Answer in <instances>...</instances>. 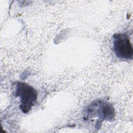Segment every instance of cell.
<instances>
[{"label": "cell", "mask_w": 133, "mask_h": 133, "mask_svg": "<svg viewBox=\"0 0 133 133\" xmlns=\"http://www.w3.org/2000/svg\"><path fill=\"white\" fill-rule=\"evenodd\" d=\"M113 50L115 55L124 60H131L133 48L128 36L125 33L115 34L113 36Z\"/></svg>", "instance_id": "2"}, {"label": "cell", "mask_w": 133, "mask_h": 133, "mask_svg": "<svg viewBox=\"0 0 133 133\" xmlns=\"http://www.w3.org/2000/svg\"><path fill=\"white\" fill-rule=\"evenodd\" d=\"M15 95L20 99V108L24 113H27L31 110L37 98L35 89L23 82L17 83Z\"/></svg>", "instance_id": "1"}, {"label": "cell", "mask_w": 133, "mask_h": 133, "mask_svg": "<svg viewBox=\"0 0 133 133\" xmlns=\"http://www.w3.org/2000/svg\"><path fill=\"white\" fill-rule=\"evenodd\" d=\"M89 117H100L103 119L111 120L114 116V110L112 105L103 101H98L92 103L87 110Z\"/></svg>", "instance_id": "3"}]
</instances>
